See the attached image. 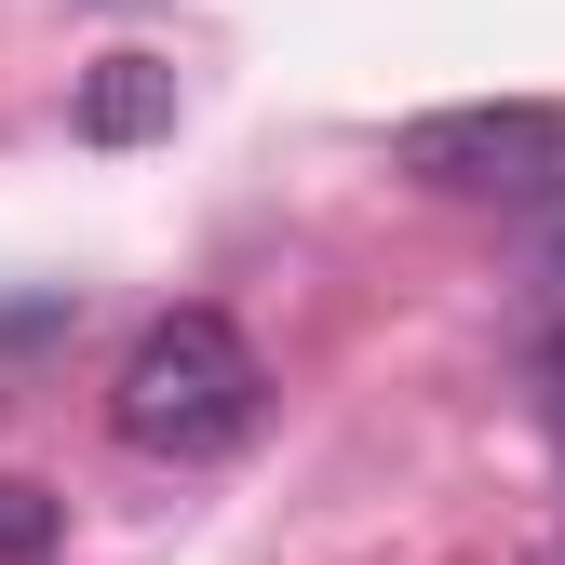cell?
Instances as JSON below:
<instances>
[{"instance_id":"6da1fadb","label":"cell","mask_w":565,"mask_h":565,"mask_svg":"<svg viewBox=\"0 0 565 565\" xmlns=\"http://www.w3.org/2000/svg\"><path fill=\"white\" fill-rule=\"evenodd\" d=\"M256 417H269V364H256V337L230 310H162L108 377V431L135 458H175V471L230 458Z\"/></svg>"},{"instance_id":"7a4b0ae2","label":"cell","mask_w":565,"mask_h":565,"mask_svg":"<svg viewBox=\"0 0 565 565\" xmlns=\"http://www.w3.org/2000/svg\"><path fill=\"white\" fill-rule=\"evenodd\" d=\"M391 175L445 189V202H552L565 189V108H539V95L431 108V121L391 135Z\"/></svg>"},{"instance_id":"3957f363","label":"cell","mask_w":565,"mask_h":565,"mask_svg":"<svg viewBox=\"0 0 565 565\" xmlns=\"http://www.w3.org/2000/svg\"><path fill=\"white\" fill-rule=\"evenodd\" d=\"M67 121H82L95 149H149V135H175V67L162 54H95L82 95H67Z\"/></svg>"},{"instance_id":"277c9868","label":"cell","mask_w":565,"mask_h":565,"mask_svg":"<svg viewBox=\"0 0 565 565\" xmlns=\"http://www.w3.org/2000/svg\"><path fill=\"white\" fill-rule=\"evenodd\" d=\"M28 552H54V499L41 484H0V565H28Z\"/></svg>"},{"instance_id":"5b68a950","label":"cell","mask_w":565,"mask_h":565,"mask_svg":"<svg viewBox=\"0 0 565 565\" xmlns=\"http://www.w3.org/2000/svg\"><path fill=\"white\" fill-rule=\"evenodd\" d=\"M525 565H565V525H552V539H539V552H525Z\"/></svg>"}]
</instances>
